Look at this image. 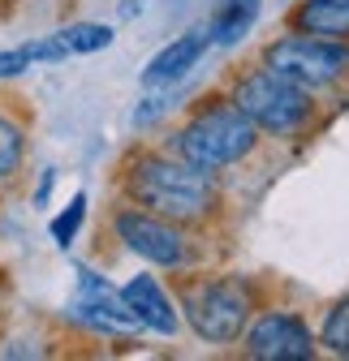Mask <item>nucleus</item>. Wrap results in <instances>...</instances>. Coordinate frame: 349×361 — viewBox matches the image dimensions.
I'll list each match as a JSON object with an SVG mask.
<instances>
[{"label":"nucleus","instance_id":"1","mask_svg":"<svg viewBox=\"0 0 349 361\" xmlns=\"http://www.w3.org/2000/svg\"><path fill=\"white\" fill-rule=\"evenodd\" d=\"M129 198L164 219H199L215 202L211 176L186 159H160L147 155L129 168Z\"/></svg>","mask_w":349,"mask_h":361},{"label":"nucleus","instance_id":"2","mask_svg":"<svg viewBox=\"0 0 349 361\" xmlns=\"http://www.w3.org/2000/svg\"><path fill=\"white\" fill-rule=\"evenodd\" d=\"M254 142H259L254 121L237 104L215 99V104L199 108L182 125V133H177V155L186 164L203 168V172H215V168H229V164L246 159L254 151Z\"/></svg>","mask_w":349,"mask_h":361},{"label":"nucleus","instance_id":"3","mask_svg":"<svg viewBox=\"0 0 349 361\" xmlns=\"http://www.w3.org/2000/svg\"><path fill=\"white\" fill-rule=\"evenodd\" d=\"M233 104L254 121V129L264 133H293L311 121V99L307 86L276 73V69H254L237 82Z\"/></svg>","mask_w":349,"mask_h":361},{"label":"nucleus","instance_id":"4","mask_svg":"<svg viewBox=\"0 0 349 361\" xmlns=\"http://www.w3.org/2000/svg\"><path fill=\"white\" fill-rule=\"evenodd\" d=\"M186 323L194 327V336H203L207 344H229L246 331L250 323V288L242 280H207L194 284L186 293Z\"/></svg>","mask_w":349,"mask_h":361},{"label":"nucleus","instance_id":"5","mask_svg":"<svg viewBox=\"0 0 349 361\" xmlns=\"http://www.w3.org/2000/svg\"><path fill=\"white\" fill-rule=\"evenodd\" d=\"M268 69H276L302 86H328L349 73V48H345V39L285 35L268 48Z\"/></svg>","mask_w":349,"mask_h":361},{"label":"nucleus","instance_id":"6","mask_svg":"<svg viewBox=\"0 0 349 361\" xmlns=\"http://www.w3.org/2000/svg\"><path fill=\"white\" fill-rule=\"evenodd\" d=\"M112 228H117V237L134 250L138 258H147L155 267H177L186 258L182 233L172 228V219H164L155 211H121L112 219Z\"/></svg>","mask_w":349,"mask_h":361},{"label":"nucleus","instance_id":"7","mask_svg":"<svg viewBox=\"0 0 349 361\" xmlns=\"http://www.w3.org/2000/svg\"><path fill=\"white\" fill-rule=\"evenodd\" d=\"M73 319L95 327L104 336H129L138 331V319L125 310V297L104 284V276H95V271H78V297H73Z\"/></svg>","mask_w":349,"mask_h":361},{"label":"nucleus","instance_id":"8","mask_svg":"<svg viewBox=\"0 0 349 361\" xmlns=\"http://www.w3.org/2000/svg\"><path fill=\"white\" fill-rule=\"evenodd\" d=\"M246 353L264 361H307L315 357V336L293 314H264L246 331Z\"/></svg>","mask_w":349,"mask_h":361},{"label":"nucleus","instance_id":"9","mask_svg":"<svg viewBox=\"0 0 349 361\" xmlns=\"http://www.w3.org/2000/svg\"><path fill=\"white\" fill-rule=\"evenodd\" d=\"M207 43H211L207 30H190V35H182V39H172L168 48H160V52L147 61V69H143V86H172V82H182V78L203 61Z\"/></svg>","mask_w":349,"mask_h":361},{"label":"nucleus","instance_id":"10","mask_svg":"<svg viewBox=\"0 0 349 361\" xmlns=\"http://www.w3.org/2000/svg\"><path fill=\"white\" fill-rule=\"evenodd\" d=\"M121 297H125V310L138 319V327L160 331V336L177 331V310H172V301H168V293L160 288L155 276H134L121 288Z\"/></svg>","mask_w":349,"mask_h":361},{"label":"nucleus","instance_id":"11","mask_svg":"<svg viewBox=\"0 0 349 361\" xmlns=\"http://www.w3.org/2000/svg\"><path fill=\"white\" fill-rule=\"evenodd\" d=\"M293 26L315 39H349V0H307L293 13Z\"/></svg>","mask_w":349,"mask_h":361},{"label":"nucleus","instance_id":"12","mask_svg":"<svg viewBox=\"0 0 349 361\" xmlns=\"http://www.w3.org/2000/svg\"><path fill=\"white\" fill-rule=\"evenodd\" d=\"M259 18V0H220L215 5V18H211V43H220V48H229V43H237Z\"/></svg>","mask_w":349,"mask_h":361},{"label":"nucleus","instance_id":"13","mask_svg":"<svg viewBox=\"0 0 349 361\" xmlns=\"http://www.w3.org/2000/svg\"><path fill=\"white\" fill-rule=\"evenodd\" d=\"M65 43V52H104L112 43V26H100V22H82V26H69L57 35Z\"/></svg>","mask_w":349,"mask_h":361},{"label":"nucleus","instance_id":"14","mask_svg":"<svg viewBox=\"0 0 349 361\" xmlns=\"http://www.w3.org/2000/svg\"><path fill=\"white\" fill-rule=\"evenodd\" d=\"M22 155H26V133L18 121L0 116V176H13L22 168Z\"/></svg>","mask_w":349,"mask_h":361},{"label":"nucleus","instance_id":"15","mask_svg":"<svg viewBox=\"0 0 349 361\" xmlns=\"http://www.w3.org/2000/svg\"><path fill=\"white\" fill-rule=\"evenodd\" d=\"M324 344H328L332 353L349 357V297L332 305V314H328V323H324Z\"/></svg>","mask_w":349,"mask_h":361},{"label":"nucleus","instance_id":"16","mask_svg":"<svg viewBox=\"0 0 349 361\" xmlns=\"http://www.w3.org/2000/svg\"><path fill=\"white\" fill-rule=\"evenodd\" d=\"M82 219H86V198H82V194H73V202L52 219V241H57V245H69V241H73V233L82 228Z\"/></svg>","mask_w":349,"mask_h":361},{"label":"nucleus","instance_id":"17","mask_svg":"<svg viewBox=\"0 0 349 361\" xmlns=\"http://www.w3.org/2000/svg\"><path fill=\"white\" fill-rule=\"evenodd\" d=\"M30 65H35L30 48H13V52H0V78H18V73H26Z\"/></svg>","mask_w":349,"mask_h":361}]
</instances>
